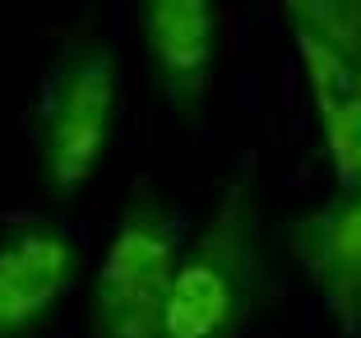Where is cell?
Here are the masks:
<instances>
[{
    "mask_svg": "<svg viewBox=\"0 0 361 338\" xmlns=\"http://www.w3.org/2000/svg\"><path fill=\"white\" fill-rule=\"evenodd\" d=\"M292 260L352 334L361 325V186H334L292 222Z\"/></svg>",
    "mask_w": 361,
    "mask_h": 338,
    "instance_id": "6",
    "label": "cell"
},
{
    "mask_svg": "<svg viewBox=\"0 0 361 338\" xmlns=\"http://www.w3.org/2000/svg\"><path fill=\"white\" fill-rule=\"evenodd\" d=\"M84 274V241L56 213L0 222V338H37Z\"/></svg>",
    "mask_w": 361,
    "mask_h": 338,
    "instance_id": "4",
    "label": "cell"
},
{
    "mask_svg": "<svg viewBox=\"0 0 361 338\" xmlns=\"http://www.w3.org/2000/svg\"><path fill=\"white\" fill-rule=\"evenodd\" d=\"M283 23L292 32V52H297L301 79H306V97L315 111L319 148L329 158L334 186H361V65L334 52L306 23Z\"/></svg>",
    "mask_w": 361,
    "mask_h": 338,
    "instance_id": "7",
    "label": "cell"
},
{
    "mask_svg": "<svg viewBox=\"0 0 361 338\" xmlns=\"http://www.w3.org/2000/svg\"><path fill=\"white\" fill-rule=\"evenodd\" d=\"M227 10L209 0H153L139 10V47L171 121L195 126L218 88Z\"/></svg>",
    "mask_w": 361,
    "mask_h": 338,
    "instance_id": "5",
    "label": "cell"
},
{
    "mask_svg": "<svg viewBox=\"0 0 361 338\" xmlns=\"http://www.w3.org/2000/svg\"><path fill=\"white\" fill-rule=\"evenodd\" d=\"M180 218L171 200L139 181L121 200L102 260L88 287V334L93 338H158L171 283L180 265Z\"/></svg>",
    "mask_w": 361,
    "mask_h": 338,
    "instance_id": "3",
    "label": "cell"
},
{
    "mask_svg": "<svg viewBox=\"0 0 361 338\" xmlns=\"http://www.w3.org/2000/svg\"><path fill=\"white\" fill-rule=\"evenodd\" d=\"M121 126V56L93 28H75L47 61L32 102V167L47 200L84 195L106 167Z\"/></svg>",
    "mask_w": 361,
    "mask_h": 338,
    "instance_id": "2",
    "label": "cell"
},
{
    "mask_svg": "<svg viewBox=\"0 0 361 338\" xmlns=\"http://www.w3.org/2000/svg\"><path fill=\"white\" fill-rule=\"evenodd\" d=\"M283 19L306 23V28L319 32L334 52H343L348 61L361 65V0H315V5H287Z\"/></svg>",
    "mask_w": 361,
    "mask_h": 338,
    "instance_id": "8",
    "label": "cell"
},
{
    "mask_svg": "<svg viewBox=\"0 0 361 338\" xmlns=\"http://www.w3.org/2000/svg\"><path fill=\"white\" fill-rule=\"evenodd\" d=\"M269 278L259 191L250 171H232L185 241L158 338H245Z\"/></svg>",
    "mask_w": 361,
    "mask_h": 338,
    "instance_id": "1",
    "label": "cell"
}]
</instances>
